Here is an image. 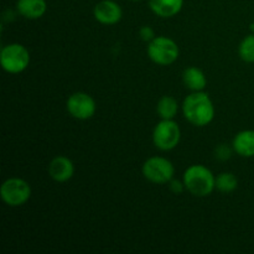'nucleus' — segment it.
<instances>
[{"label":"nucleus","instance_id":"obj_17","mask_svg":"<svg viewBox=\"0 0 254 254\" xmlns=\"http://www.w3.org/2000/svg\"><path fill=\"white\" fill-rule=\"evenodd\" d=\"M241 60L247 64H254V34L247 35L238 46Z\"/></svg>","mask_w":254,"mask_h":254},{"label":"nucleus","instance_id":"obj_12","mask_svg":"<svg viewBox=\"0 0 254 254\" xmlns=\"http://www.w3.org/2000/svg\"><path fill=\"white\" fill-rule=\"evenodd\" d=\"M232 148L236 154L242 158H253L254 156V130L246 129L235 135L232 141Z\"/></svg>","mask_w":254,"mask_h":254},{"label":"nucleus","instance_id":"obj_18","mask_svg":"<svg viewBox=\"0 0 254 254\" xmlns=\"http://www.w3.org/2000/svg\"><path fill=\"white\" fill-rule=\"evenodd\" d=\"M232 151H235L233 150V148H230L227 144H221V145H218L217 148H216L215 155L218 160L225 161V160H228V159H231V156H232Z\"/></svg>","mask_w":254,"mask_h":254},{"label":"nucleus","instance_id":"obj_21","mask_svg":"<svg viewBox=\"0 0 254 254\" xmlns=\"http://www.w3.org/2000/svg\"><path fill=\"white\" fill-rule=\"evenodd\" d=\"M251 29H252V31L254 32V22H253V24H252V25H251Z\"/></svg>","mask_w":254,"mask_h":254},{"label":"nucleus","instance_id":"obj_16","mask_svg":"<svg viewBox=\"0 0 254 254\" xmlns=\"http://www.w3.org/2000/svg\"><path fill=\"white\" fill-rule=\"evenodd\" d=\"M238 188V179L232 173H221L216 176V190L223 193H231Z\"/></svg>","mask_w":254,"mask_h":254},{"label":"nucleus","instance_id":"obj_2","mask_svg":"<svg viewBox=\"0 0 254 254\" xmlns=\"http://www.w3.org/2000/svg\"><path fill=\"white\" fill-rule=\"evenodd\" d=\"M185 188L196 197H206L216 190V176L205 165L193 164L189 166L183 176Z\"/></svg>","mask_w":254,"mask_h":254},{"label":"nucleus","instance_id":"obj_20","mask_svg":"<svg viewBox=\"0 0 254 254\" xmlns=\"http://www.w3.org/2000/svg\"><path fill=\"white\" fill-rule=\"evenodd\" d=\"M169 188H170L171 192L175 193V195H180V193H183L184 191L186 190L184 181L176 180V179H173V180L169 183Z\"/></svg>","mask_w":254,"mask_h":254},{"label":"nucleus","instance_id":"obj_10","mask_svg":"<svg viewBox=\"0 0 254 254\" xmlns=\"http://www.w3.org/2000/svg\"><path fill=\"white\" fill-rule=\"evenodd\" d=\"M49 175L56 183H66L74 175L73 161L64 155H59L50 161Z\"/></svg>","mask_w":254,"mask_h":254},{"label":"nucleus","instance_id":"obj_11","mask_svg":"<svg viewBox=\"0 0 254 254\" xmlns=\"http://www.w3.org/2000/svg\"><path fill=\"white\" fill-rule=\"evenodd\" d=\"M16 10L27 20H37L47 11L46 0H17Z\"/></svg>","mask_w":254,"mask_h":254},{"label":"nucleus","instance_id":"obj_9","mask_svg":"<svg viewBox=\"0 0 254 254\" xmlns=\"http://www.w3.org/2000/svg\"><path fill=\"white\" fill-rule=\"evenodd\" d=\"M94 19L102 25H116L123 17L121 5L114 0H101L93 9Z\"/></svg>","mask_w":254,"mask_h":254},{"label":"nucleus","instance_id":"obj_13","mask_svg":"<svg viewBox=\"0 0 254 254\" xmlns=\"http://www.w3.org/2000/svg\"><path fill=\"white\" fill-rule=\"evenodd\" d=\"M184 0H149V7L159 17L169 19L183 10Z\"/></svg>","mask_w":254,"mask_h":254},{"label":"nucleus","instance_id":"obj_15","mask_svg":"<svg viewBox=\"0 0 254 254\" xmlns=\"http://www.w3.org/2000/svg\"><path fill=\"white\" fill-rule=\"evenodd\" d=\"M156 113L161 119H174L179 113V102L173 96H163L156 104Z\"/></svg>","mask_w":254,"mask_h":254},{"label":"nucleus","instance_id":"obj_14","mask_svg":"<svg viewBox=\"0 0 254 254\" xmlns=\"http://www.w3.org/2000/svg\"><path fill=\"white\" fill-rule=\"evenodd\" d=\"M183 82L188 89L191 92H200L203 91L207 86V78L203 73L202 69L198 67L191 66L184 69L183 72Z\"/></svg>","mask_w":254,"mask_h":254},{"label":"nucleus","instance_id":"obj_3","mask_svg":"<svg viewBox=\"0 0 254 254\" xmlns=\"http://www.w3.org/2000/svg\"><path fill=\"white\" fill-rule=\"evenodd\" d=\"M148 57L159 66H170L180 56L179 45L168 36H156L146 47Z\"/></svg>","mask_w":254,"mask_h":254},{"label":"nucleus","instance_id":"obj_4","mask_svg":"<svg viewBox=\"0 0 254 254\" xmlns=\"http://www.w3.org/2000/svg\"><path fill=\"white\" fill-rule=\"evenodd\" d=\"M0 64L2 69L10 74L24 72L30 64V52L24 45L9 44L4 46L0 52Z\"/></svg>","mask_w":254,"mask_h":254},{"label":"nucleus","instance_id":"obj_6","mask_svg":"<svg viewBox=\"0 0 254 254\" xmlns=\"http://www.w3.org/2000/svg\"><path fill=\"white\" fill-rule=\"evenodd\" d=\"M181 129L174 119H161L153 130V143L161 151H170L180 144Z\"/></svg>","mask_w":254,"mask_h":254},{"label":"nucleus","instance_id":"obj_19","mask_svg":"<svg viewBox=\"0 0 254 254\" xmlns=\"http://www.w3.org/2000/svg\"><path fill=\"white\" fill-rule=\"evenodd\" d=\"M139 37H140L143 41L148 42L149 44V42L153 41V40L155 39L156 35L153 27L149 26V25H144V26H141L140 30H139Z\"/></svg>","mask_w":254,"mask_h":254},{"label":"nucleus","instance_id":"obj_1","mask_svg":"<svg viewBox=\"0 0 254 254\" xmlns=\"http://www.w3.org/2000/svg\"><path fill=\"white\" fill-rule=\"evenodd\" d=\"M183 113L192 126L206 127L215 118V106L210 96L203 91L192 92L184 99Z\"/></svg>","mask_w":254,"mask_h":254},{"label":"nucleus","instance_id":"obj_7","mask_svg":"<svg viewBox=\"0 0 254 254\" xmlns=\"http://www.w3.org/2000/svg\"><path fill=\"white\" fill-rule=\"evenodd\" d=\"M0 196L7 206L19 207L25 205L31 197V186L24 179H6L0 188Z\"/></svg>","mask_w":254,"mask_h":254},{"label":"nucleus","instance_id":"obj_8","mask_svg":"<svg viewBox=\"0 0 254 254\" xmlns=\"http://www.w3.org/2000/svg\"><path fill=\"white\" fill-rule=\"evenodd\" d=\"M66 108L69 116L78 121L92 118L97 111V104L93 97L86 92H76L71 94L66 102Z\"/></svg>","mask_w":254,"mask_h":254},{"label":"nucleus","instance_id":"obj_22","mask_svg":"<svg viewBox=\"0 0 254 254\" xmlns=\"http://www.w3.org/2000/svg\"><path fill=\"white\" fill-rule=\"evenodd\" d=\"M130 1H135V2H138V1H144V0H130Z\"/></svg>","mask_w":254,"mask_h":254},{"label":"nucleus","instance_id":"obj_5","mask_svg":"<svg viewBox=\"0 0 254 254\" xmlns=\"http://www.w3.org/2000/svg\"><path fill=\"white\" fill-rule=\"evenodd\" d=\"M143 176L151 184L164 185L169 184L175 175V166L169 159L163 156H151L141 166Z\"/></svg>","mask_w":254,"mask_h":254}]
</instances>
